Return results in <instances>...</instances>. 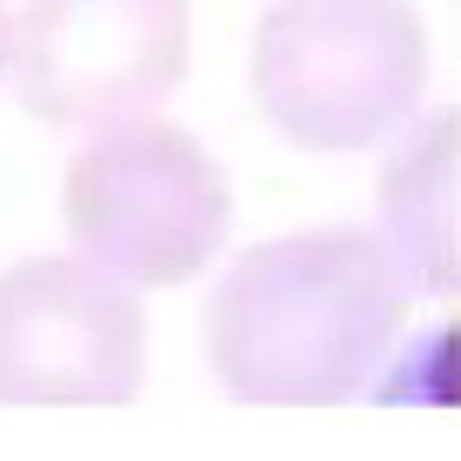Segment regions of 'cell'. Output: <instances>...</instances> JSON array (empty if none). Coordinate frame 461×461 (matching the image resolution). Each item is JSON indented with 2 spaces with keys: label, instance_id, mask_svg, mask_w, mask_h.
Returning <instances> with one entry per match:
<instances>
[{
  "label": "cell",
  "instance_id": "cell-1",
  "mask_svg": "<svg viewBox=\"0 0 461 461\" xmlns=\"http://www.w3.org/2000/svg\"><path fill=\"white\" fill-rule=\"evenodd\" d=\"M408 281L381 234L308 228L234 254L214 281L201 335L234 402L321 408L375 381L402 335Z\"/></svg>",
  "mask_w": 461,
  "mask_h": 461
},
{
  "label": "cell",
  "instance_id": "cell-2",
  "mask_svg": "<svg viewBox=\"0 0 461 461\" xmlns=\"http://www.w3.org/2000/svg\"><path fill=\"white\" fill-rule=\"evenodd\" d=\"M428 68L408 0H275L254 27L248 87L288 148L361 154L421 114Z\"/></svg>",
  "mask_w": 461,
  "mask_h": 461
},
{
  "label": "cell",
  "instance_id": "cell-3",
  "mask_svg": "<svg viewBox=\"0 0 461 461\" xmlns=\"http://www.w3.org/2000/svg\"><path fill=\"white\" fill-rule=\"evenodd\" d=\"M60 221L74 254L127 288H181L228 248L234 187L187 127L134 114L81 134L60 174Z\"/></svg>",
  "mask_w": 461,
  "mask_h": 461
},
{
  "label": "cell",
  "instance_id": "cell-4",
  "mask_svg": "<svg viewBox=\"0 0 461 461\" xmlns=\"http://www.w3.org/2000/svg\"><path fill=\"white\" fill-rule=\"evenodd\" d=\"M187 54V0H27L14 14L7 81L34 121L94 134L174 101Z\"/></svg>",
  "mask_w": 461,
  "mask_h": 461
},
{
  "label": "cell",
  "instance_id": "cell-5",
  "mask_svg": "<svg viewBox=\"0 0 461 461\" xmlns=\"http://www.w3.org/2000/svg\"><path fill=\"white\" fill-rule=\"evenodd\" d=\"M148 381L140 288L87 254H34L0 275V402L127 408Z\"/></svg>",
  "mask_w": 461,
  "mask_h": 461
},
{
  "label": "cell",
  "instance_id": "cell-6",
  "mask_svg": "<svg viewBox=\"0 0 461 461\" xmlns=\"http://www.w3.org/2000/svg\"><path fill=\"white\" fill-rule=\"evenodd\" d=\"M375 221L408 294H448L461 281V114L428 107L388 134Z\"/></svg>",
  "mask_w": 461,
  "mask_h": 461
},
{
  "label": "cell",
  "instance_id": "cell-7",
  "mask_svg": "<svg viewBox=\"0 0 461 461\" xmlns=\"http://www.w3.org/2000/svg\"><path fill=\"white\" fill-rule=\"evenodd\" d=\"M7 68H14V14L0 0V81H7Z\"/></svg>",
  "mask_w": 461,
  "mask_h": 461
}]
</instances>
